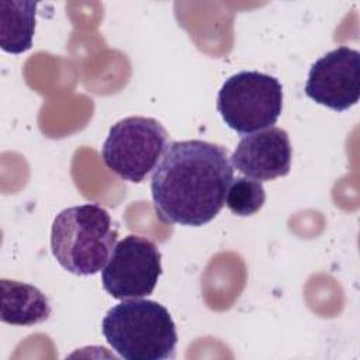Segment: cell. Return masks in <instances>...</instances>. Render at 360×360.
I'll return each mask as SVG.
<instances>
[{"instance_id": "ba28073f", "label": "cell", "mask_w": 360, "mask_h": 360, "mask_svg": "<svg viewBox=\"0 0 360 360\" xmlns=\"http://www.w3.org/2000/svg\"><path fill=\"white\" fill-rule=\"evenodd\" d=\"M231 163L239 173L260 183L287 176L291 169L288 134L270 127L243 136L231 156Z\"/></svg>"}, {"instance_id": "9c48e42d", "label": "cell", "mask_w": 360, "mask_h": 360, "mask_svg": "<svg viewBox=\"0 0 360 360\" xmlns=\"http://www.w3.org/2000/svg\"><path fill=\"white\" fill-rule=\"evenodd\" d=\"M1 287V321L17 326H31L46 321L51 315V304L37 287L15 281L0 280Z\"/></svg>"}, {"instance_id": "6da1fadb", "label": "cell", "mask_w": 360, "mask_h": 360, "mask_svg": "<svg viewBox=\"0 0 360 360\" xmlns=\"http://www.w3.org/2000/svg\"><path fill=\"white\" fill-rule=\"evenodd\" d=\"M232 180L226 148L200 139L172 142L150 179L155 210L166 222L205 225L224 207Z\"/></svg>"}, {"instance_id": "8fae6325", "label": "cell", "mask_w": 360, "mask_h": 360, "mask_svg": "<svg viewBox=\"0 0 360 360\" xmlns=\"http://www.w3.org/2000/svg\"><path fill=\"white\" fill-rule=\"evenodd\" d=\"M266 201V193L260 181L249 177H236L228 187L225 205L239 217L256 214Z\"/></svg>"}, {"instance_id": "52a82bcc", "label": "cell", "mask_w": 360, "mask_h": 360, "mask_svg": "<svg viewBox=\"0 0 360 360\" xmlns=\"http://www.w3.org/2000/svg\"><path fill=\"white\" fill-rule=\"evenodd\" d=\"M305 94L333 111H346L360 98V53L339 46L319 58L309 69Z\"/></svg>"}, {"instance_id": "5b68a950", "label": "cell", "mask_w": 360, "mask_h": 360, "mask_svg": "<svg viewBox=\"0 0 360 360\" xmlns=\"http://www.w3.org/2000/svg\"><path fill=\"white\" fill-rule=\"evenodd\" d=\"M169 148V134L150 117H127L115 122L101 148L108 170L122 180L141 183L156 169Z\"/></svg>"}, {"instance_id": "277c9868", "label": "cell", "mask_w": 360, "mask_h": 360, "mask_svg": "<svg viewBox=\"0 0 360 360\" xmlns=\"http://www.w3.org/2000/svg\"><path fill=\"white\" fill-rule=\"evenodd\" d=\"M217 110L239 135L267 129L277 122L283 110L281 83L262 72L242 70L221 86Z\"/></svg>"}, {"instance_id": "3957f363", "label": "cell", "mask_w": 360, "mask_h": 360, "mask_svg": "<svg viewBox=\"0 0 360 360\" xmlns=\"http://www.w3.org/2000/svg\"><path fill=\"white\" fill-rule=\"evenodd\" d=\"M101 332L127 360H165L176 353V325L169 311L152 300L132 298L114 305L103 318Z\"/></svg>"}, {"instance_id": "7a4b0ae2", "label": "cell", "mask_w": 360, "mask_h": 360, "mask_svg": "<svg viewBox=\"0 0 360 360\" xmlns=\"http://www.w3.org/2000/svg\"><path fill=\"white\" fill-rule=\"evenodd\" d=\"M118 231L105 208L82 204L60 211L52 224L51 249L56 262L76 276L103 270L117 245Z\"/></svg>"}, {"instance_id": "8992f818", "label": "cell", "mask_w": 360, "mask_h": 360, "mask_svg": "<svg viewBox=\"0 0 360 360\" xmlns=\"http://www.w3.org/2000/svg\"><path fill=\"white\" fill-rule=\"evenodd\" d=\"M162 274V255L158 246L142 236L121 239L101 273L104 290L115 300L141 298L153 292Z\"/></svg>"}, {"instance_id": "30bf717a", "label": "cell", "mask_w": 360, "mask_h": 360, "mask_svg": "<svg viewBox=\"0 0 360 360\" xmlns=\"http://www.w3.org/2000/svg\"><path fill=\"white\" fill-rule=\"evenodd\" d=\"M37 1H0V48L8 53H22L32 46Z\"/></svg>"}]
</instances>
